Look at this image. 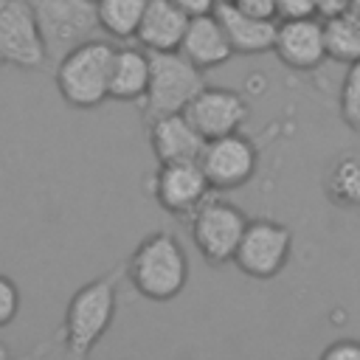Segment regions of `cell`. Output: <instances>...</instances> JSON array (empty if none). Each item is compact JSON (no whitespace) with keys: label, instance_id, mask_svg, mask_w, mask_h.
I'll return each instance as SVG.
<instances>
[{"label":"cell","instance_id":"d6986e66","mask_svg":"<svg viewBox=\"0 0 360 360\" xmlns=\"http://www.w3.org/2000/svg\"><path fill=\"white\" fill-rule=\"evenodd\" d=\"M146 0H96L98 28L112 39H132L138 34Z\"/></svg>","mask_w":360,"mask_h":360},{"label":"cell","instance_id":"5b68a950","mask_svg":"<svg viewBox=\"0 0 360 360\" xmlns=\"http://www.w3.org/2000/svg\"><path fill=\"white\" fill-rule=\"evenodd\" d=\"M245 211L225 197H205L191 214V239L208 264H228L248 228Z\"/></svg>","mask_w":360,"mask_h":360},{"label":"cell","instance_id":"8992f818","mask_svg":"<svg viewBox=\"0 0 360 360\" xmlns=\"http://www.w3.org/2000/svg\"><path fill=\"white\" fill-rule=\"evenodd\" d=\"M292 256V231L270 217H256L248 222L242 242L236 248L233 264L259 281L276 278Z\"/></svg>","mask_w":360,"mask_h":360},{"label":"cell","instance_id":"ffe728a7","mask_svg":"<svg viewBox=\"0 0 360 360\" xmlns=\"http://www.w3.org/2000/svg\"><path fill=\"white\" fill-rule=\"evenodd\" d=\"M326 22V45H329V59L338 62H357L360 59V17L357 14H338L323 20Z\"/></svg>","mask_w":360,"mask_h":360},{"label":"cell","instance_id":"6da1fadb","mask_svg":"<svg viewBox=\"0 0 360 360\" xmlns=\"http://www.w3.org/2000/svg\"><path fill=\"white\" fill-rule=\"evenodd\" d=\"M127 276L146 301H172L188 284V256L174 233L155 231L129 253Z\"/></svg>","mask_w":360,"mask_h":360},{"label":"cell","instance_id":"277c9868","mask_svg":"<svg viewBox=\"0 0 360 360\" xmlns=\"http://www.w3.org/2000/svg\"><path fill=\"white\" fill-rule=\"evenodd\" d=\"M205 87V70L188 62L180 51H152V79L141 101L143 121H155L169 112H183L191 98Z\"/></svg>","mask_w":360,"mask_h":360},{"label":"cell","instance_id":"7c38bea8","mask_svg":"<svg viewBox=\"0 0 360 360\" xmlns=\"http://www.w3.org/2000/svg\"><path fill=\"white\" fill-rule=\"evenodd\" d=\"M186 115L205 138H219L228 132H239L250 115V107L239 90L205 84L186 107Z\"/></svg>","mask_w":360,"mask_h":360},{"label":"cell","instance_id":"603a6c76","mask_svg":"<svg viewBox=\"0 0 360 360\" xmlns=\"http://www.w3.org/2000/svg\"><path fill=\"white\" fill-rule=\"evenodd\" d=\"M321 360H360V340L340 338L321 352Z\"/></svg>","mask_w":360,"mask_h":360},{"label":"cell","instance_id":"5bb4252c","mask_svg":"<svg viewBox=\"0 0 360 360\" xmlns=\"http://www.w3.org/2000/svg\"><path fill=\"white\" fill-rule=\"evenodd\" d=\"M214 14L219 17L231 45H233V53H242V56H256V53H267L273 51L276 45V31H278V20L276 17H259V14H250L245 8H239L233 0H225V3H217Z\"/></svg>","mask_w":360,"mask_h":360},{"label":"cell","instance_id":"8fae6325","mask_svg":"<svg viewBox=\"0 0 360 360\" xmlns=\"http://www.w3.org/2000/svg\"><path fill=\"white\" fill-rule=\"evenodd\" d=\"M273 53L290 70H315V68H321V62L329 59L326 22L318 20L315 14L278 20Z\"/></svg>","mask_w":360,"mask_h":360},{"label":"cell","instance_id":"83f0119b","mask_svg":"<svg viewBox=\"0 0 360 360\" xmlns=\"http://www.w3.org/2000/svg\"><path fill=\"white\" fill-rule=\"evenodd\" d=\"M219 3H225V0H219Z\"/></svg>","mask_w":360,"mask_h":360},{"label":"cell","instance_id":"ac0fdd59","mask_svg":"<svg viewBox=\"0 0 360 360\" xmlns=\"http://www.w3.org/2000/svg\"><path fill=\"white\" fill-rule=\"evenodd\" d=\"M323 194L340 208H360V155H338L323 174Z\"/></svg>","mask_w":360,"mask_h":360},{"label":"cell","instance_id":"52a82bcc","mask_svg":"<svg viewBox=\"0 0 360 360\" xmlns=\"http://www.w3.org/2000/svg\"><path fill=\"white\" fill-rule=\"evenodd\" d=\"M51 62L42 25L28 0H11L0 11V68L39 70Z\"/></svg>","mask_w":360,"mask_h":360},{"label":"cell","instance_id":"4316f807","mask_svg":"<svg viewBox=\"0 0 360 360\" xmlns=\"http://www.w3.org/2000/svg\"><path fill=\"white\" fill-rule=\"evenodd\" d=\"M8 3H11V0H0V11H3V8L8 6Z\"/></svg>","mask_w":360,"mask_h":360},{"label":"cell","instance_id":"30bf717a","mask_svg":"<svg viewBox=\"0 0 360 360\" xmlns=\"http://www.w3.org/2000/svg\"><path fill=\"white\" fill-rule=\"evenodd\" d=\"M149 191L163 211L174 217H191L197 205L208 197L211 183L200 160H169V163H158L149 180Z\"/></svg>","mask_w":360,"mask_h":360},{"label":"cell","instance_id":"d4e9b609","mask_svg":"<svg viewBox=\"0 0 360 360\" xmlns=\"http://www.w3.org/2000/svg\"><path fill=\"white\" fill-rule=\"evenodd\" d=\"M239 8L259 14V17H276L278 20V0H233Z\"/></svg>","mask_w":360,"mask_h":360},{"label":"cell","instance_id":"9a60e30c","mask_svg":"<svg viewBox=\"0 0 360 360\" xmlns=\"http://www.w3.org/2000/svg\"><path fill=\"white\" fill-rule=\"evenodd\" d=\"M177 51L188 62H194L200 70L219 68L233 56V45L214 11L188 17V25H186V34H183V42Z\"/></svg>","mask_w":360,"mask_h":360},{"label":"cell","instance_id":"e0dca14e","mask_svg":"<svg viewBox=\"0 0 360 360\" xmlns=\"http://www.w3.org/2000/svg\"><path fill=\"white\" fill-rule=\"evenodd\" d=\"M152 79V51L143 45H121L112 53L110 70V98L115 101H143Z\"/></svg>","mask_w":360,"mask_h":360},{"label":"cell","instance_id":"4fadbf2b","mask_svg":"<svg viewBox=\"0 0 360 360\" xmlns=\"http://www.w3.org/2000/svg\"><path fill=\"white\" fill-rule=\"evenodd\" d=\"M149 129V146L158 158V163H169V160H200L202 146H205V135L194 127V121L183 112H169L160 115L155 121L146 124Z\"/></svg>","mask_w":360,"mask_h":360},{"label":"cell","instance_id":"484cf974","mask_svg":"<svg viewBox=\"0 0 360 360\" xmlns=\"http://www.w3.org/2000/svg\"><path fill=\"white\" fill-rule=\"evenodd\" d=\"M188 17H197V14H211L217 8L219 0H174Z\"/></svg>","mask_w":360,"mask_h":360},{"label":"cell","instance_id":"7a4b0ae2","mask_svg":"<svg viewBox=\"0 0 360 360\" xmlns=\"http://www.w3.org/2000/svg\"><path fill=\"white\" fill-rule=\"evenodd\" d=\"M115 307H118V276L115 273H104L82 284L70 295L65 315H62V329H59L62 349L70 357L90 354L98 346V340L107 335V329L112 326Z\"/></svg>","mask_w":360,"mask_h":360},{"label":"cell","instance_id":"cb8c5ba5","mask_svg":"<svg viewBox=\"0 0 360 360\" xmlns=\"http://www.w3.org/2000/svg\"><path fill=\"white\" fill-rule=\"evenodd\" d=\"M318 14V0H278V20Z\"/></svg>","mask_w":360,"mask_h":360},{"label":"cell","instance_id":"2e32d148","mask_svg":"<svg viewBox=\"0 0 360 360\" xmlns=\"http://www.w3.org/2000/svg\"><path fill=\"white\" fill-rule=\"evenodd\" d=\"M186 25H188V14L174 0H146L135 39L146 51H177Z\"/></svg>","mask_w":360,"mask_h":360},{"label":"cell","instance_id":"7402d4cb","mask_svg":"<svg viewBox=\"0 0 360 360\" xmlns=\"http://www.w3.org/2000/svg\"><path fill=\"white\" fill-rule=\"evenodd\" d=\"M20 312V290L14 284V278L0 273V329L8 326Z\"/></svg>","mask_w":360,"mask_h":360},{"label":"cell","instance_id":"ba28073f","mask_svg":"<svg viewBox=\"0 0 360 360\" xmlns=\"http://www.w3.org/2000/svg\"><path fill=\"white\" fill-rule=\"evenodd\" d=\"M28 6L42 25L51 59H59L65 51L101 31L96 0H28Z\"/></svg>","mask_w":360,"mask_h":360},{"label":"cell","instance_id":"44dd1931","mask_svg":"<svg viewBox=\"0 0 360 360\" xmlns=\"http://www.w3.org/2000/svg\"><path fill=\"white\" fill-rule=\"evenodd\" d=\"M338 110H340V121L360 135V59L349 65L343 84H340V96H338Z\"/></svg>","mask_w":360,"mask_h":360},{"label":"cell","instance_id":"9c48e42d","mask_svg":"<svg viewBox=\"0 0 360 360\" xmlns=\"http://www.w3.org/2000/svg\"><path fill=\"white\" fill-rule=\"evenodd\" d=\"M200 166L214 191H231L253 180L259 169V149L242 129L228 132L205 141Z\"/></svg>","mask_w":360,"mask_h":360},{"label":"cell","instance_id":"3957f363","mask_svg":"<svg viewBox=\"0 0 360 360\" xmlns=\"http://www.w3.org/2000/svg\"><path fill=\"white\" fill-rule=\"evenodd\" d=\"M115 45L90 37L65 51L56 59V90L65 104L76 110H93L110 98V70Z\"/></svg>","mask_w":360,"mask_h":360}]
</instances>
